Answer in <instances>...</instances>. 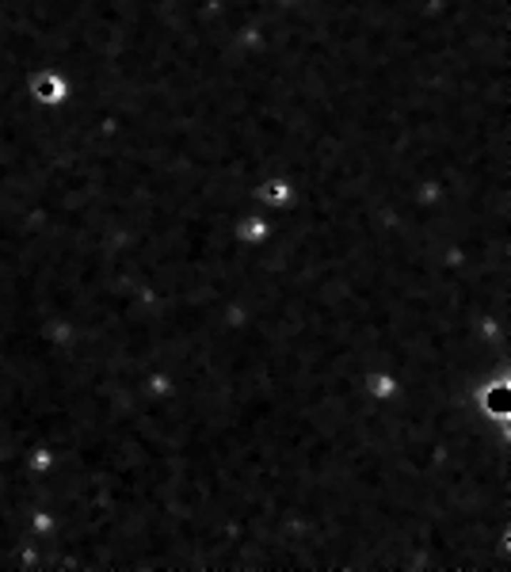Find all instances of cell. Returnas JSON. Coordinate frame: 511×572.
<instances>
[{"label": "cell", "instance_id": "cell-1", "mask_svg": "<svg viewBox=\"0 0 511 572\" xmlns=\"http://www.w3.org/2000/svg\"><path fill=\"white\" fill-rule=\"evenodd\" d=\"M477 412L492 424H507L511 420V378H488L477 389Z\"/></svg>", "mask_w": 511, "mask_h": 572}, {"label": "cell", "instance_id": "cell-2", "mask_svg": "<svg viewBox=\"0 0 511 572\" xmlns=\"http://www.w3.org/2000/svg\"><path fill=\"white\" fill-rule=\"evenodd\" d=\"M363 393L374 404H393V401H401V378H397L393 370H385V367H374V370L363 374ZM405 409H408V404H405Z\"/></svg>", "mask_w": 511, "mask_h": 572}, {"label": "cell", "instance_id": "cell-3", "mask_svg": "<svg viewBox=\"0 0 511 572\" xmlns=\"http://www.w3.org/2000/svg\"><path fill=\"white\" fill-rule=\"evenodd\" d=\"M31 96L42 103V107H61L65 96H69V81L61 73H39L31 81Z\"/></svg>", "mask_w": 511, "mask_h": 572}]
</instances>
